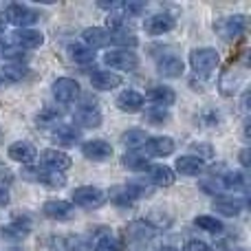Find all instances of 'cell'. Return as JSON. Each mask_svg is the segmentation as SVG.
I'll use <instances>...</instances> for the list:
<instances>
[{
  "label": "cell",
  "instance_id": "ee69618b",
  "mask_svg": "<svg viewBox=\"0 0 251 251\" xmlns=\"http://www.w3.org/2000/svg\"><path fill=\"white\" fill-rule=\"evenodd\" d=\"M4 25H7V22H4V16H2V11H0V31L4 29Z\"/></svg>",
  "mask_w": 251,
  "mask_h": 251
},
{
  "label": "cell",
  "instance_id": "9c48e42d",
  "mask_svg": "<svg viewBox=\"0 0 251 251\" xmlns=\"http://www.w3.org/2000/svg\"><path fill=\"white\" fill-rule=\"evenodd\" d=\"M73 126L75 128H100L101 126V113L95 104L84 101L82 106H77L73 115Z\"/></svg>",
  "mask_w": 251,
  "mask_h": 251
},
{
  "label": "cell",
  "instance_id": "5b68a950",
  "mask_svg": "<svg viewBox=\"0 0 251 251\" xmlns=\"http://www.w3.org/2000/svg\"><path fill=\"white\" fill-rule=\"evenodd\" d=\"M22 178L33 181V183H42V185L51 187V190H60V187L66 185L64 174L51 172V170H44V168H35V165H26V168L22 170Z\"/></svg>",
  "mask_w": 251,
  "mask_h": 251
},
{
  "label": "cell",
  "instance_id": "f6af8a7d",
  "mask_svg": "<svg viewBox=\"0 0 251 251\" xmlns=\"http://www.w3.org/2000/svg\"><path fill=\"white\" fill-rule=\"evenodd\" d=\"M4 141V132H2V128H0V143Z\"/></svg>",
  "mask_w": 251,
  "mask_h": 251
},
{
  "label": "cell",
  "instance_id": "30bf717a",
  "mask_svg": "<svg viewBox=\"0 0 251 251\" xmlns=\"http://www.w3.org/2000/svg\"><path fill=\"white\" fill-rule=\"evenodd\" d=\"M51 88H53V97L60 104H73L79 97V84L73 77H57Z\"/></svg>",
  "mask_w": 251,
  "mask_h": 251
},
{
  "label": "cell",
  "instance_id": "44dd1931",
  "mask_svg": "<svg viewBox=\"0 0 251 251\" xmlns=\"http://www.w3.org/2000/svg\"><path fill=\"white\" fill-rule=\"evenodd\" d=\"M82 40H84V47L95 51V49H104L110 42V33L108 29H101V26H88V29L82 31Z\"/></svg>",
  "mask_w": 251,
  "mask_h": 251
},
{
  "label": "cell",
  "instance_id": "d4e9b609",
  "mask_svg": "<svg viewBox=\"0 0 251 251\" xmlns=\"http://www.w3.org/2000/svg\"><path fill=\"white\" fill-rule=\"evenodd\" d=\"M126 236L130 240H137V243H146V240H150L154 236V227L146 221H134L126 227Z\"/></svg>",
  "mask_w": 251,
  "mask_h": 251
},
{
  "label": "cell",
  "instance_id": "60d3db41",
  "mask_svg": "<svg viewBox=\"0 0 251 251\" xmlns=\"http://www.w3.org/2000/svg\"><path fill=\"white\" fill-rule=\"evenodd\" d=\"M183 251H212V247L207 243H203V240H190Z\"/></svg>",
  "mask_w": 251,
  "mask_h": 251
},
{
  "label": "cell",
  "instance_id": "7c38bea8",
  "mask_svg": "<svg viewBox=\"0 0 251 251\" xmlns=\"http://www.w3.org/2000/svg\"><path fill=\"white\" fill-rule=\"evenodd\" d=\"M176 20H174L170 13H152L143 20V31L148 35H165L174 29Z\"/></svg>",
  "mask_w": 251,
  "mask_h": 251
},
{
  "label": "cell",
  "instance_id": "b9f144b4",
  "mask_svg": "<svg viewBox=\"0 0 251 251\" xmlns=\"http://www.w3.org/2000/svg\"><path fill=\"white\" fill-rule=\"evenodd\" d=\"M240 165H243V168L249 165V148H243V150H240Z\"/></svg>",
  "mask_w": 251,
  "mask_h": 251
},
{
  "label": "cell",
  "instance_id": "8992f818",
  "mask_svg": "<svg viewBox=\"0 0 251 251\" xmlns=\"http://www.w3.org/2000/svg\"><path fill=\"white\" fill-rule=\"evenodd\" d=\"M104 64L115 71H124V73H132L139 66V57L132 51H122V49H113L104 55Z\"/></svg>",
  "mask_w": 251,
  "mask_h": 251
},
{
  "label": "cell",
  "instance_id": "ffe728a7",
  "mask_svg": "<svg viewBox=\"0 0 251 251\" xmlns=\"http://www.w3.org/2000/svg\"><path fill=\"white\" fill-rule=\"evenodd\" d=\"M122 75L113 73V71H100L97 69L95 73L91 75V86L97 88V91H113V88L122 86Z\"/></svg>",
  "mask_w": 251,
  "mask_h": 251
},
{
  "label": "cell",
  "instance_id": "4fadbf2b",
  "mask_svg": "<svg viewBox=\"0 0 251 251\" xmlns=\"http://www.w3.org/2000/svg\"><path fill=\"white\" fill-rule=\"evenodd\" d=\"M51 137L57 146L62 148H73L75 143L82 141V130L75 128L73 124H57L55 128L51 130Z\"/></svg>",
  "mask_w": 251,
  "mask_h": 251
},
{
  "label": "cell",
  "instance_id": "8d00e7d4",
  "mask_svg": "<svg viewBox=\"0 0 251 251\" xmlns=\"http://www.w3.org/2000/svg\"><path fill=\"white\" fill-rule=\"evenodd\" d=\"M2 57L9 64H25L29 60V53H25L22 49H2Z\"/></svg>",
  "mask_w": 251,
  "mask_h": 251
},
{
  "label": "cell",
  "instance_id": "836d02e7",
  "mask_svg": "<svg viewBox=\"0 0 251 251\" xmlns=\"http://www.w3.org/2000/svg\"><path fill=\"white\" fill-rule=\"evenodd\" d=\"M69 53L77 64H91V62H95V51H91L88 47H84L79 42L69 44Z\"/></svg>",
  "mask_w": 251,
  "mask_h": 251
},
{
  "label": "cell",
  "instance_id": "4dcf8cb0",
  "mask_svg": "<svg viewBox=\"0 0 251 251\" xmlns=\"http://www.w3.org/2000/svg\"><path fill=\"white\" fill-rule=\"evenodd\" d=\"M148 141V132L141 128H130L122 134V143L130 150H137V148H143V143Z\"/></svg>",
  "mask_w": 251,
  "mask_h": 251
},
{
  "label": "cell",
  "instance_id": "cb8c5ba5",
  "mask_svg": "<svg viewBox=\"0 0 251 251\" xmlns=\"http://www.w3.org/2000/svg\"><path fill=\"white\" fill-rule=\"evenodd\" d=\"M156 69H159V75H163V77H181L183 71H185V64H183L181 57L176 55H165L159 60V64H156Z\"/></svg>",
  "mask_w": 251,
  "mask_h": 251
},
{
  "label": "cell",
  "instance_id": "ba28073f",
  "mask_svg": "<svg viewBox=\"0 0 251 251\" xmlns=\"http://www.w3.org/2000/svg\"><path fill=\"white\" fill-rule=\"evenodd\" d=\"M40 163L44 165V170H51V172H64L73 165L71 156L66 152L57 150V148H47V150L40 152Z\"/></svg>",
  "mask_w": 251,
  "mask_h": 251
},
{
  "label": "cell",
  "instance_id": "bcb514c9",
  "mask_svg": "<svg viewBox=\"0 0 251 251\" xmlns=\"http://www.w3.org/2000/svg\"><path fill=\"white\" fill-rule=\"evenodd\" d=\"M227 251H243V249H240V247H234V249H227Z\"/></svg>",
  "mask_w": 251,
  "mask_h": 251
},
{
  "label": "cell",
  "instance_id": "d6a6232c",
  "mask_svg": "<svg viewBox=\"0 0 251 251\" xmlns=\"http://www.w3.org/2000/svg\"><path fill=\"white\" fill-rule=\"evenodd\" d=\"M194 225L199 227V229L207 231V234H223L225 231V225H223V221H218L216 216H196L194 218Z\"/></svg>",
  "mask_w": 251,
  "mask_h": 251
},
{
  "label": "cell",
  "instance_id": "d6986e66",
  "mask_svg": "<svg viewBox=\"0 0 251 251\" xmlns=\"http://www.w3.org/2000/svg\"><path fill=\"white\" fill-rule=\"evenodd\" d=\"M148 181L156 187H170V185H174V181H176V172H174L170 165L156 163V165H150V168H148Z\"/></svg>",
  "mask_w": 251,
  "mask_h": 251
},
{
  "label": "cell",
  "instance_id": "c3c4849f",
  "mask_svg": "<svg viewBox=\"0 0 251 251\" xmlns=\"http://www.w3.org/2000/svg\"><path fill=\"white\" fill-rule=\"evenodd\" d=\"M2 168H4V165H2V161H0V170H2Z\"/></svg>",
  "mask_w": 251,
  "mask_h": 251
},
{
  "label": "cell",
  "instance_id": "1f68e13d",
  "mask_svg": "<svg viewBox=\"0 0 251 251\" xmlns=\"http://www.w3.org/2000/svg\"><path fill=\"white\" fill-rule=\"evenodd\" d=\"M221 190H243L247 185V176L243 172H227L218 178Z\"/></svg>",
  "mask_w": 251,
  "mask_h": 251
},
{
  "label": "cell",
  "instance_id": "83f0119b",
  "mask_svg": "<svg viewBox=\"0 0 251 251\" xmlns=\"http://www.w3.org/2000/svg\"><path fill=\"white\" fill-rule=\"evenodd\" d=\"M93 249L95 251H124V243L115 234L106 231V234H101V236H97L95 238Z\"/></svg>",
  "mask_w": 251,
  "mask_h": 251
},
{
  "label": "cell",
  "instance_id": "484cf974",
  "mask_svg": "<svg viewBox=\"0 0 251 251\" xmlns=\"http://www.w3.org/2000/svg\"><path fill=\"white\" fill-rule=\"evenodd\" d=\"M122 165L130 172H143V170L150 168V159H148L143 152L132 150V152H126L122 156Z\"/></svg>",
  "mask_w": 251,
  "mask_h": 251
},
{
  "label": "cell",
  "instance_id": "f1b7e54d",
  "mask_svg": "<svg viewBox=\"0 0 251 251\" xmlns=\"http://www.w3.org/2000/svg\"><path fill=\"white\" fill-rule=\"evenodd\" d=\"M243 201H238V199H218L216 203H214V209H216L218 214H223V216H229V218H234V216H238L240 212H243Z\"/></svg>",
  "mask_w": 251,
  "mask_h": 251
},
{
  "label": "cell",
  "instance_id": "5bb4252c",
  "mask_svg": "<svg viewBox=\"0 0 251 251\" xmlns=\"http://www.w3.org/2000/svg\"><path fill=\"white\" fill-rule=\"evenodd\" d=\"M7 154H9V159L16 161V163L31 165L35 161V156H38V150H35V146L31 141H25V139H20V141H13L11 146H9Z\"/></svg>",
  "mask_w": 251,
  "mask_h": 251
},
{
  "label": "cell",
  "instance_id": "f546056e",
  "mask_svg": "<svg viewBox=\"0 0 251 251\" xmlns=\"http://www.w3.org/2000/svg\"><path fill=\"white\" fill-rule=\"evenodd\" d=\"M29 75V69L25 64H4L0 69V82H20Z\"/></svg>",
  "mask_w": 251,
  "mask_h": 251
},
{
  "label": "cell",
  "instance_id": "6da1fadb",
  "mask_svg": "<svg viewBox=\"0 0 251 251\" xmlns=\"http://www.w3.org/2000/svg\"><path fill=\"white\" fill-rule=\"evenodd\" d=\"M218 62H221V55L212 47H201L190 53V66L199 77H209L216 71Z\"/></svg>",
  "mask_w": 251,
  "mask_h": 251
},
{
  "label": "cell",
  "instance_id": "74e56055",
  "mask_svg": "<svg viewBox=\"0 0 251 251\" xmlns=\"http://www.w3.org/2000/svg\"><path fill=\"white\" fill-rule=\"evenodd\" d=\"M192 150L199 154L196 159H201V161L212 159V156H214V148L212 146H203V143H199V146H192Z\"/></svg>",
  "mask_w": 251,
  "mask_h": 251
},
{
  "label": "cell",
  "instance_id": "2e32d148",
  "mask_svg": "<svg viewBox=\"0 0 251 251\" xmlns=\"http://www.w3.org/2000/svg\"><path fill=\"white\" fill-rule=\"evenodd\" d=\"M176 143L172 137H148V141L143 143V154L146 156H168L174 152Z\"/></svg>",
  "mask_w": 251,
  "mask_h": 251
},
{
  "label": "cell",
  "instance_id": "603a6c76",
  "mask_svg": "<svg viewBox=\"0 0 251 251\" xmlns=\"http://www.w3.org/2000/svg\"><path fill=\"white\" fill-rule=\"evenodd\" d=\"M174 168H176V172L183 174V176H199V174H203L205 163L201 159H196L194 154H185V156H178Z\"/></svg>",
  "mask_w": 251,
  "mask_h": 251
},
{
  "label": "cell",
  "instance_id": "4316f807",
  "mask_svg": "<svg viewBox=\"0 0 251 251\" xmlns=\"http://www.w3.org/2000/svg\"><path fill=\"white\" fill-rule=\"evenodd\" d=\"M110 42H113L117 49H122V51H132V49L139 44V38L132 33V31L119 29V31H113V33H110Z\"/></svg>",
  "mask_w": 251,
  "mask_h": 251
},
{
  "label": "cell",
  "instance_id": "f35d334b",
  "mask_svg": "<svg viewBox=\"0 0 251 251\" xmlns=\"http://www.w3.org/2000/svg\"><path fill=\"white\" fill-rule=\"evenodd\" d=\"M201 122H203L205 126H218L221 117H218L216 110H203V113H201Z\"/></svg>",
  "mask_w": 251,
  "mask_h": 251
},
{
  "label": "cell",
  "instance_id": "7a4b0ae2",
  "mask_svg": "<svg viewBox=\"0 0 251 251\" xmlns=\"http://www.w3.org/2000/svg\"><path fill=\"white\" fill-rule=\"evenodd\" d=\"M106 199H108V194L101 187L79 185L71 194V205L73 207H82V209H100L106 203Z\"/></svg>",
  "mask_w": 251,
  "mask_h": 251
},
{
  "label": "cell",
  "instance_id": "e575fe53",
  "mask_svg": "<svg viewBox=\"0 0 251 251\" xmlns=\"http://www.w3.org/2000/svg\"><path fill=\"white\" fill-rule=\"evenodd\" d=\"M62 117V110L57 106H44L38 115H35V122L38 126H57Z\"/></svg>",
  "mask_w": 251,
  "mask_h": 251
},
{
  "label": "cell",
  "instance_id": "ac0fdd59",
  "mask_svg": "<svg viewBox=\"0 0 251 251\" xmlns=\"http://www.w3.org/2000/svg\"><path fill=\"white\" fill-rule=\"evenodd\" d=\"M117 108L122 110V113H128V115H134L139 113V110H143V104H146V100H143L141 93L132 91V88H128V91H122L117 95Z\"/></svg>",
  "mask_w": 251,
  "mask_h": 251
},
{
  "label": "cell",
  "instance_id": "7dc6e473",
  "mask_svg": "<svg viewBox=\"0 0 251 251\" xmlns=\"http://www.w3.org/2000/svg\"><path fill=\"white\" fill-rule=\"evenodd\" d=\"M0 49H4V42H2V38H0Z\"/></svg>",
  "mask_w": 251,
  "mask_h": 251
},
{
  "label": "cell",
  "instance_id": "ab89813d",
  "mask_svg": "<svg viewBox=\"0 0 251 251\" xmlns=\"http://www.w3.org/2000/svg\"><path fill=\"white\" fill-rule=\"evenodd\" d=\"M13 183V174L7 168L0 170V192H7V187Z\"/></svg>",
  "mask_w": 251,
  "mask_h": 251
},
{
  "label": "cell",
  "instance_id": "3957f363",
  "mask_svg": "<svg viewBox=\"0 0 251 251\" xmlns=\"http://www.w3.org/2000/svg\"><path fill=\"white\" fill-rule=\"evenodd\" d=\"M2 16H4V22L18 26V29H31V25L40 20V13L35 9H31L29 4H20V2L9 4Z\"/></svg>",
  "mask_w": 251,
  "mask_h": 251
},
{
  "label": "cell",
  "instance_id": "681fc988",
  "mask_svg": "<svg viewBox=\"0 0 251 251\" xmlns=\"http://www.w3.org/2000/svg\"><path fill=\"white\" fill-rule=\"evenodd\" d=\"M53 251H64V249H53Z\"/></svg>",
  "mask_w": 251,
  "mask_h": 251
},
{
  "label": "cell",
  "instance_id": "8fae6325",
  "mask_svg": "<svg viewBox=\"0 0 251 251\" xmlns=\"http://www.w3.org/2000/svg\"><path fill=\"white\" fill-rule=\"evenodd\" d=\"M82 154L86 156L88 161L101 163V161H108L110 156H113V146H110L106 139H91V141L82 143Z\"/></svg>",
  "mask_w": 251,
  "mask_h": 251
},
{
  "label": "cell",
  "instance_id": "d590c367",
  "mask_svg": "<svg viewBox=\"0 0 251 251\" xmlns=\"http://www.w3.org/2000/svg\"><path fill=\"white\" fill-rule=\"evenodd\" d=\"M146 122L152 126H163L165 122H170V110L168 108H159V106H152L150 110H146Z\"/></svg>",
  "mask_w": 251,
  "mask_h": 251
},
{
  "label": "cell",
  "instance_id": "7bdbcfd3",
  "mask_svg": "<svg viewBox=\"0 0 251 251\" xmlns=\"http://www.w3.org/2000/svg\"><path fill=\"white\" fill-rule=\"evenodd\" d=\"M159 251H178L176 247H172V245H165V247L163 249H159Z\"/></svg>",
  "mask_w": 251,
  "mask_h": 251
},
{
  "label": "cell",
  "instance_id": "9a60e30c",
  "mask_svg": "<svg viewBox=\"0 0 251 251\" xmlns=\"http://www.w3.org/2000/svg\"><path fill=\"white\" fill-rule=\"evenodd\" d=\"M31 229H33V223H31V218L26 216H16V218H11V221L7 223V225L2 227V236L4 238H9V240H22V238H26V236L31 234Z\"/></svg>",
  "mask_w": 251,
  "mask_h": 251
},
{
  "label": "cell",
  "instance_id": "277c9868",
  "mask_svg": "<svg viewBox=\"0 0 251 251\" xmlns=\"http://www.w3.org/2000/svg\"><path fill=\"white\" fill-rule=\"evenodd\" d=\"M214 29H216V33L221 35L223 40L234 42V40H238L240 35L247 31V18H245L243 13H236V16H225V18H221V20L214 25Z\"/></svg>",
  "mask_w": 251,
  "mask_h": 251
},
{
  "label": "cell",
  "instance_id": "e0dca14e",
  "mask_svg": "<svg viewBox=\"0 0 251 251\" xmlns=\"http://www.w3.org/2000/svg\"><path fill=\"white\" fill-rule=\"evenodd\" d=\"M143 100L152 101V104L159 106V108H168V106H172L174 101H176V93H174V88H170V86L156 84V86L148 88V93H146Z\"/></svg>",
  "mask_w": 251,
  "mask_h": 251
},
{
  "label": "cell",
  "instance_id": "52a82bcc",
  "mask_svg": "<svg viewBox=\"0 0 251 251\" xmlns=\"http://www.w3.org/2000/svg\"><path fill=\"white\" fill-rule=\"evenodd\" d=\"M42 214L49 221H57V223H66L75 218V207L71 205V201H62V199H51L42 205Z\"/></svg>",
  "mask_w": 251,
  "mask_h": 251
},
{
  "label": "cell",
  "instance_id": "7402d4cb",
  "mask_svg": "<svg viewBox=\"0 0 251 251\" xmlns=\"http://www.w3.org/2000/svg\"><path fill=\"white\" fill-rule=\"evenodd\" d=\"M13 42L18 49H38L44 44V33L38 29H18L13 33Z\"/></svg>",
  "mask_w": 251,
  "mask_h": 251
}]
</instances>
